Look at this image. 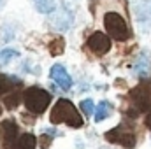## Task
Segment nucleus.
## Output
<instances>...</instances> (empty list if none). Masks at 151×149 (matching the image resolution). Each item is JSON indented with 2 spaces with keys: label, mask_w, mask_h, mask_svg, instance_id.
<instances>
[{
  "label": "nucleus",
  "mask_w": 151,
  "mask_h": 149,
  "mask_svg": "<svg viewBox=\"0 0 151 149\" xmlns=\"http://www.w3.org/2000/svg\"><path fill=\"white\" fill-rule=\"evenodd\" d=\"M113 111V107H111V104L109 102H100L99 105H97V109H95V119L97 121H102V119H106L109 114Z\"/></svg>",
  "instance_id": "nucleus-12"
},
{
  "label": "nucleus",
  "mask_w": 151,
  "mask_h": 149,
  "mask_svg": "<svg viewBox=\"0 0 151 149\" xmlns=\"http://www.w3.org/2000/svg\"><path fill=\"white\" fill-rule=\"evenodd\" d=\"M47 23L51 25L53 30H58V32H67L72 25H74V11L70 9V5L67 2L60 4V7L53 12H49V18H47Z\"/></svg>",
  "instance_id": "nucleus-3"
},
{
  "label": "nucleus",
  "mask_w": 151,
  "mask_h": 149,
  "mask_svg": "<svg viewBox=\"0 0 151 149\" xmlns=\"http://www.w3.org/2000/svg\"><path fill=\"white\" fill-rule=\"evenodd\" d=\"M49 77H51L60 88H63V90H69V88L72 86V79H70V75H69V72L65 70V67L60 65V63H56V65L51 67Z\"/></svg>",
  "instance_id": "nucleus-8"
},
{
  "label": "nucleus",
  "mask_w": 151,
  "mask_h": 149,
  "mask_svg": "<svg viewBox=\"0 0 151 149\" xmlns=\"http://www.w3.org/2000/svg\"><path fill=\"white\" fill-rule=\"evenodd\" d=\"M35 146H37L35 135H32V133H21V135L14 140L12 149H35Z\"/></svg>",
  "instance_id": "nucleus-10"
},
{
  "label": "nucleus",
  "mask_w": 151,
  "mask_h": 149,
  "mask_svg": "<svg viewBox=\"0 0 151 149\" xmlns=\"http://www.w3.org/2000/svg\"><path fill=\"white\" fill-rule=\"evenodd\" d=\"M4 104H5V109H16L18 104H19V95L18 93H5V98H4Z\"/></svg>",
  "instance_id": "nucleus-16"
},
{
  "label": "nucleus",
  "mask_w": 151,
  "mask_h": 149,
  "mask_svg": "<svg viewBox=\"0 0 151 149\" xmlns=\"http://www.w3.org/2000/svg\"><path fill=\"white\" fill-rule=\"evenodd\" d=\"M150 102H151V90L148 84H139L130 91V104L135 109V114L146 111L150 107Z\"/></svg>",
  "instance_id": "nucleus-6"
},
{
  "label": "nucleus",
  "mask_w": 151,
  "mask_h": 149,
  "mask_svg": "<svg viewBox=\"0 0 151 149\" xmlns=\"http://www.w3.org/2000/svg\"><path fill=\"white\" fill-rule=\"evenodd\" d=\"M0 114H2V109H0Z\"/></svg>",
  "instance_id": "nucleus-22"
},
{
  "label": "nucleus",
  "mask_w": 151,
  "mask_h": 149,
  "mask_svg": "<svg viewBox=\"0 0 151 149\" xmlns=\"http://www.w3.org/2000/svg\"><path fill=\"white\" fill-rule=\"evenodd\" d=\"M16 56H19L16 49H0V69L11 63V60H14Z\"/></svg>",
  "instance_id": "nucleus-14"
},
{
  "label": "nucleus",
  "mask_w": 151,
  "mask_h": 149,
  "mask_svg": "<svg viewBox=\"0 0 151 149\" xmlns=\"http://www.w3.org/2000/svg\"><path fill=\"white\" fill-rule=\"evenodd\" d=\"M146 16V21L151 19V0H146V2H142L139 7H137V18L142 21V18Z\"/></svg>",
  "instance_id": "nucleus-15"
},
{
  "label": "nucleus",
  "mask_w": 151,
  "mask_h": 149,
  "mask_svg": "<svg viewBox=\"0 0 151 149\" xmlns=\"http://www.w3.org/2000/svg\"><path fill=\"white\" fill-rule=\"evenodd\" d=\"M88 47L97 54H104V53H107L111 49V39L104 32H95L88 39Z\"/></svg>",
  "instance_id": "nucleus-7"
},
{
  "label": "nucleus",
  "mask_w": 151,
  "mask_h": 149,
  "mask_svg": "<svg viewBox=\"0 0 151 149\" xmlns=\"http://www.w3.org/2000/svg\"><path fill=\"white\" fill-rule=\"evenodd\" d=\"M49 121L53 125L65 123L70 128H81L83 123H84L83 117H81V114L76 109V105L70 100H67V98H60L55 104V107L51 109V114H49Z\"/></svg>",
  "instance_id": "nucleus-1"
},
{
  "label": "nucleus",
  "mask_w": 151,
  "mask_h": 149,
  "mask_svg": "<svg viewBox=\"0 0 151 149\" xmlns=\"http://www.w3.org/2000/svg\"><path fill=\"white\" fill-rule=\"evenodd\" d=\"M47 49H49L51 56H60V54L65 51V40H63L62 37L53 39V40L47 44Z\"/></svg>",
  "instance_id": "nucleus-11"
},
{
  "label": "nucleus",
  "mask_w": 151,
  "mask_h": 149,
  "mask_svg": "<svg viewBox=\"0 0 151 149\" xmlns=\"http://www.w3.org/2000/svg\"><path fill=\"white\" fill-rule=\"evenodd\" d=\"M32 2H34L35 9L42 14H49L55 9V0H32Z\"/></svg>",
  "instance_id": "nucleus-13"
},
{
  "label": "nucleus",
  "mask_w": 151,
  "mask_h": 149,
  "mask_svg": "<svg viewBox=\"0 0 151 149\" xmlns=\"http://www.w3.org/2000/svg\"><path fill=\"white\" fill-rule=\"evenodd\" d=\"M104 27L109 32V35L114 37L116 40H128L130 39V28H128L127 21L123 19V16L118 12H107L104 16Z\"/></svg>",
  "instance_id": "nucleus-4"
},
{
  "label": "nucleus",
  "mask_w": 151,
  "mask_h": 149,
  "mask_svg": "<svg viewBox=\"0 0 151 149\" xmlns=\"http://www.w3.org/2000/svg\"><path fill=\"white\" fill-rule=\"evenodd\" d=\"M79 109L84 112L86 116H90V114H93V111H95V105H93V102H91V98H90V100H83V102L79 104Z\"/></svg>",
  "instance_id": "nucleus-18"
},
{
  "label": "nucleus",
  "mask_w": 151,
  "mask_h": 149,
  "mask_svg": "<svg viewBox=\"0 0 151 149\" xmlns=\"http://www.w3.org/2000/svg\"><path fill=\"white\" fill-rule=\"evenodd\" d=\"M42 142H40V146H42V149L49 148V144H51V137H47V135H42V139H40Z\"/></svg>",
  "instance_id": "nucleus-19"
},
{
  "label": "nucleus",
  "mask_w": 151,
  "mask_h": 149,
  "mask_svg": "<svg viewBox=\"0 0 151 149\" xmlns=\"http://www.w3.org/2000/svg\"><path fill=\"white\" fill-rule=\"evenodd\" d=\"M4 5H5V0H0V9H2Z\"/></svg>",
  "instance_id": "nucleus-21"
},
{
  "label": "nucleus",
  "mask_w": 151,
  "mask_h": 149,
  "mask_svg": "<svg viewBox=\"0 0 151 149\" xmlns=\"http://www.w3.org/2000/svg\"><path fill=\"white\" fill-rule=\"evenodd\" d=\"M2 132H4V144L5 148H12L14 140L18 139V126L12 119H5L2 121Z\"/></svg>",
  "instance_id": "nucleus-9"
},
{
  "label": "nucleus",
  "mask_w": 151,
  "mask_h": 149,
  "mask_svg": "<svg viewBox=\"0 0 151 149\" xmlns=\"http://www.w3.org/2000/svg\"><path fill=\"white\" fill-rule=\"evenodd\" d=\"M23 102H25V107L32 114H40L47 109L49 102H51V95L37 86H32V88H27L25 93H23Z\"/></svg>",
  "instance_id": "nucleus-2"
},
{
  "label": "nucleus",
  "mask_w": 151,
  "mask_h": 149,
  "mask_svg": "<svg viewBox=\"0 0 151 149\" xmlns=\"http://www.w3.org/2000/svg\"><path fill=\"white\" fill-rule=\"evenodd\" d=\"M144 123H146V126L151 130V109L148 111V114H146V121H144Z\"/></svg>",
  "instance_id": "nucleus-20"
},
{
  "label": "nucleus",
  "mask_w": 151,
  "mask_h": 149,
  "mask_svg": "<svg viewBox=\"0 0 151 149\" xmlns=\"http://www.w3.org/2000/svg\"><path fill=\"white\" fill-rule=\"evenodd\" d=\"M106 139L113 144H119V146H123L127 149H132L135 146V135L127 125H119L113 130H109L106 133Z\"/></svg>",
  "instance_id": "nucleus-5"
},
{
  "label": "nucleus",
  "mask_w": 151,
  "mask_h": 149,
  "mask_svg": "<svg viewBox=\"0 0 151 149\" xmlns=\"http://www.w3.org/2000/svg\"><path fill=\"white\" fill-rule=\"evenodd\" d=\"M14 79L12 77H7V75H4V74H0V95H5L12 86H14Z\"/></svg>",
  "instance_id": "nucleus-17"
}]
</instances>
